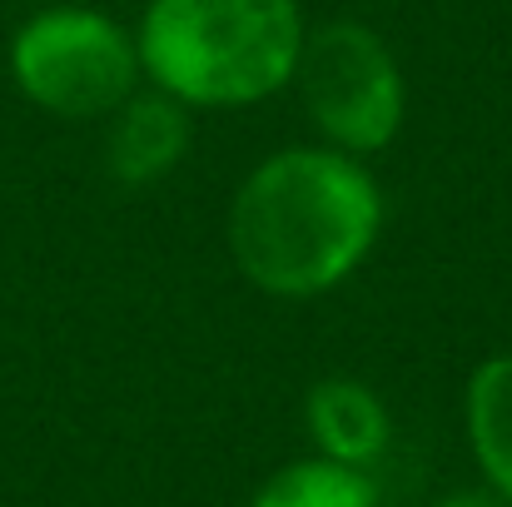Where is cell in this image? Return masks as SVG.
Here are the masks:
<instances>
[{"label": "cell", "instance_id": "obj_1", "mask_svg": "<svg viewBox=\"0 0 512 507\" xmlns=\"http://www.w3.org/2000/svg\"><path fill=\"white\" fill-rule=\"evenodd\" d=\"M383 199L343 150H284L254 169L229 204V254L244 279L279 299L343 284L373 249Z\"/></svg>", "mask_w": 512, "mask_h": 507}, {"label": "cell", "instance_id": "obj_2", "mask_svg": "<svg viewBox=\"0 0 512 507\" xmlns=\"http://www.w3.org/2000/svg\"><path fill=\"white\" fill-rule=\"evenodd\" d=\"M135 50L179 105H254L294 80L304 20L294 0H150Z\"/></svg>", "mask_w": 512, "mask_h": 507}, {"label": "cell", "instance_id": "obj_3", "mask_svg": "<svg viewBox=\"0 0 512 507\" xmlns=\"http://www.w3.org/2000/svg\"><path fill=\"white\" fill-rule=\"evenodd\" d=\"M15 85L50 115L95 120L120 110L140 80L135 40L100 10H45L10 45Z\"/></svg>", "mask_w": 512, "mask_h": 507}, {"label": "cell", "instance_id": "obj_4", "mask_svg": "<svg viewBox=\"0 0 512 507\" xmlns=\"http://www.w3.org/2000/svg\"><path fill=\"white\" fill-rule=\"evenodd\" d=\"M294 80H299L309 120L343 155H373L403 125L398 60L358 20H329L314 35H304Z\"/></svg>", "mask_w": 512, "mask_h": 507}, {"label": "cell", "instance_id": "obj_5", "mask_svg": "<svg viewBox=\"0 0 512 507\" xmlns=\"http://www.w3.org/2000/svg\"><path fill=\"white\" fill-rule=\"evenodd\" d=\"M189 140V110L174 95H130L110 130V174L120 184H155L184 160Z\"/></svg>", "mask_w": 512, "mask_h": 507}, {"label": "cell", "instance_id": "obj_6", "mask_svg": "<svg viewBox=\"0 0 512 507\" xmlns=\"http://www.w3.org/2000/svg\"><path fill=\"white\" fill-rule=\"evenodd\" d=\"M309 433L324 448V458L363 468L388 448V413L373 388L353 378H324L309 388Z\"/></svg>", "mask_w": 512, "mask_h": 507}, {"label": "cell", "instance_id": "obj_7", "mask_svg": "<svg viewBox=\"0 0 512 507\" xmlns=\"http://www.w3.org/2000/svg\"><path fill=\"white\" fill-rule=\"evenodd\" d=\"M468 438L493 493L512 507V353L478 363L468 383Z\"/></svg>", "mask_w": 512, "mask_h": 507}, {"label": "cell", "instance_id": "obj_8", "mask_svg": "<svg viewBox=\"0 0 512 507\" xmlns=\"http://www.w3.org/2000/svg\"><path fill=\"white\" fill-rule=\"evenodd\" d=\"M254 507H373V483L348 463L314 458L274 473L254 493Z\"/></svg>", "mask_w": 512, "mask_h": 507}, {"label": "cell", "instance_id": "obj_9", "mask_svg": "<svg viewBox=\"0 0 512 507\" xmlns=\"http://www.w3.org/2000/svg\"><path fill=\"white\" fill-rule=\"evenodd\" d=\"M438 507H508L498 493H483V488H473V493H453V498H443Z\"/></svg>", "mask_w": 512, "mask_h": 507}]
</instances>
